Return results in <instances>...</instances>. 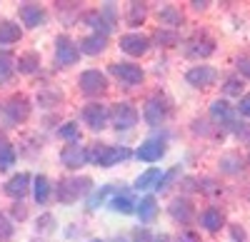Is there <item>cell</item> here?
<instances>
[{
	"label": "cell",
	"instance_id": "6da1fadb",
	"mask_svg": "<svg viewBox=\"0 0 250 242\" xmlns=\"http://www.w3.org/2000/svg\"><path fill=\"white\" fill-rule=\"evenodd\" d=\"M90 180L88 177H68V180H60L58 185V200L62 205H73L80 200V195H85L90 190Z\"/></svg>",
	"mask_w": 250,
	"mask_h": 242
},
{
	"label": "cell",
	"instance_id": "7a4b0ae2",
	"mask_svg": "<svg viewBox=\"0 0 250 242\" xmlns=\"http://www.w3.org/2000/svg\"><path fill=\"white\" fill-rule=\"evenodd\" d=\"M130 157V150L128 148H95L93 152H88V160L95 163L98 168H113L118 165L120 160H128Z\"/></svg>",
	"mask_w": 250,
	"mask_h": 242
},
{
	"label": "cell",
	"instance_id": "3957f363",
	"mask_svg": "<svg viewBox=\"0 0 250 242\" xmlns=\"http://www.w3.org/2000/svg\"><path fill=\"white\" fill-rule=\"evenodd\" d=\"M170 112V105H168V100H165L163 95H153L148 103H145V110H143V117H145V123L158 128L165 123V117H168Z\"/></svg>",
	"mask_w": 250,
	"mask_h": 242
},
{
	"label": "cell",
	"instance_id": "277c9868",
	"mask_svg": "<svg viewBox=\"0 0 250 242\" xmlns=\"http://www.w3.org/2000/svg\"><path fill=\"white\" fill-rule=\"evenodd\" d=\"M55 63L60 68H68V65H75L78 63V57H80V48L73 43L70 37H58V43H55Z\"/></svg>",
	"mask_w": 250,
	"mask_h": 242
},
{
	"label": "cell",
	"instance_id": "5b68a950",
	"mask_svg": "<svg viewBox=\"0 0 250 242\" xmlns=\"http://www.w3.org/2000/svg\"><path fill=\"white\" fill-rule=\"evenodd\" d=\"M115 130H130L133 125H138V110L128 103H118L110 112Z\"/></svg>",
	"mask_w": 250,
	"mask_h": 242
},
{
	"label": "cell",
	"instance_id": "8992f818",
	"mask_svg": "<svg viewBox=\"0 0 250 242\" xmlns=\"http://www.w3.org/2000/svg\"><path fill=\"white\" fill-rule=\"evenodd\" d=\"M60 160H62V165L65 168H70V170H78V168H83L88 163V150L83 148L80 143H70V145H65L62 148V152H60Z\"/></svg>",
	"mask_w": 250,
	"mask_h": 242
},
{
	"label": "cell",
	"instance_id": "52a82bcc",
	"mask_svg": "<svg viewBox=\"0 0 250 242\" xmlns=\"http://www.w3.org/2000/svg\"><path fill=\"white\" fill-rule=\"evenodd\" d=\"M80 90L83 93H88V95H98V93H103L108 88V80H105V75H103L100 70H85L80 75Z\"/></svg>",
	"mask_w": 250,
	"mask_h": 242
},
{
	"label": "cell",
	"instance_id": "ba28073f",
	"mask_svg": "<svg viewBox=\"0 0 250 242\" xmlns=\"http://www.w3.org/2000/svg\"><path fill=\"white\" fill-rule=\"evenodd\" d=\"M83 117H85V123H88V128H90V130H103V128L108 125L110 112H108V108H105V105H100V103H90V105H85V110H83Z\"/></svg>",
	"mask_w": 250,
	"mask_h": 242
},
{
	"label": "cell",
	"instance_id": "9c48e42d",
	"mask_svg": "<svg viewBox=\"0 0 250 242\" xmlns=\"http://www.w3.org/2000/svg\"><path fill=\"white\" fill-rule=\"evenodd\" d=\"M185 80L190 85H195V88H208V85H213L215 80H218V70L210 68V65H198L193 70H188Z\"/></svg>",
	"mask_w": 250,
	"mask_h": 242
},
{
	"label": "cell",
	"instance_id": "30bf717a",
	"mask_svg": "<svg viewBox=\"0 0 250 242\" xmlns=\"http://www.w3.org/2000/svg\"><path fill=\"white\" fill-rule=\"evenodd\" d=\"M120 48H123V53L138 57V55H143L145 50L150 48V40L145 35H140V33H128V35L120 37Z\"/></svg>",
	"mask_w": 250,
	"mask_h": 242
},
{
	"label": "cell",
	"instance_id": "8fae6325",
	"mask_svg": "<svg viewBox=\"0 0 250 242\" xmlns=\"http://www.w3.org/2000/svg\"><path fill=\"white\" fill-rule=\"evenodd\" d=\"M163 155H165V140H160V137H148L138 150V157L143 163H158Z\"/></svg>",
	"mask_w": 250,
	"mask_h": 242
},
{
	"label": "cell",
	"instance_id": "7c38bea8",
	"mask_svg": "<svg viewBox=\"0 0 250 242\" xmlns=\"http://www.w3.org/2000/svg\"><path fill=\"white\" fill-rule=\"evenodd\" d=\"M110 73L118 80H123L125 85H138L140 80H143L140 65H133V63H115V65H110Z\"/></svg>",
	"mask_w": 250,
	"mask_h": 242
},
{
	"label": "cell",
	"instance_id": "4fadbf2b",
	"mask_svg": "<svg viewBox=\"0 0 250 242\" xmlns=\"http://www.w3.org/2000/svg\"><path fill=\"white\" fill-rule=\"evenodd\" d=\"M5 112H8V117L13 120V123H20V120H25L28 117V112H30V103H28V97H23V95H15L10 103L5 105Z\"/></svg>",
	"mask_w": 250,
	"mask_h": 242
},
{
	"label": "cell",
	"instance_id": "5bb4252c",
	"mask_svg": "<svg viewBox=\"0 0 250 242\" xmlns=\"http://www.w3.org/2000/svg\"><path fill=\"white\" fill-rule=\"evenodd\" d=\"M210 117L215 120V123L228 125V128H235L238 125L235 120H233V110H230V105H228L225 100H215V103L210 105Z\"/></svg>",
	"mask_w": 250,
	"mask_h": 242
},
{
	"label": "cell",
	"instance_id": "9a60e30c",
	"mask_svg": "<svg viewBox=\"0 0 250 242\" xmlns=\"http://www.w3.org/2000/svg\"><path fill=\"white\" fill-rule=\"evenodd\" d=\"M20 20H23V23H25L28 28H38V25H43L45 13H43V8H40V5L28 3V5L20 8Z\"/></svg>",
	"mask_w": 250,
	"mask_h": 242
},
{
	"label": "cell",
	"instance_id": "2e32d148",
	"mask_svg": "<svg viewBox=\"0 0 250 242\" xmlns=\"http://www.w3.org/2000/svg\"><path fill=\"white\" fill-rule=\"evenodd\" d=\"M28 187H30V175H28V172H20V175L10 177V183L5 185V192H8L10 197L20 200V197L28 192Z\"/></svg>",
	"mask_w": 250,
	"mask_h": 242
},
{
	"label": "cell",
	"instance_id": "e0dca14e",
	"mask_svg": "<svg viewBox=\"0 0 250 242\" xmlns=\"http://www.w3.org/2000/svg\"><path fill=\"white\" fill-rule=\"evenodd\" d=\"M135 207H138V203L133 200L130 192H120V195H115V197L110 200V210H113V212H120V215H133Z\"/></svg>",
	"mask_w": 250,
	"mask_h": 242
},
{
	"label": "cell",
	"instance_id": "ac0fdd59",
	"mask_svg": "<svg viewBox=\"0 0 250 242\" xmlns=\"http://www.w3.org/2000/svg\"><path fill=\"white\" fill-rule=\"evenodd\" d=\"M105 45H108V37L95 33V35H88V37L80 40V53H85V55H98V53L105 50Z\"/></svg>",
	"mask_w": 250,
	"mask_h": 242
},
{
	"label": "cell",
	"instance_id": "d6986e66",
	"mask_svg": "<svg viewBox=\"0 0 250 242\" xmlns=\"http://www.w3.org/2000/svg\"><path fill=\"white\" fill-rule=\"evenodd\" d=\"M135 212H138V217H140V223H150V220L155 217V212H158V203H155V197H153V195L143 197L140 203H138V207H135Z\"/></svg>",
	"mask_w": 250,
	"mask_h": 242
},
{
	"label": "cell",
	"instance_id": "ffe728a7",
	"mask_svg": "<svg viewBox=\"0 0 250 242\" xmlns=\"http://www.w3.org/2000/svg\"><path fill=\"white\" fill-rule=\"evenodd\" d=\"M160 177H163V172H160L158 168L145 170V172L138 175V180H135V190H150V187H158Z\"/></svg>",
	"mask_w": 250,
	"mask_h": 242
},
{
	"label": "cell",
	"instance_id": "44dd1931",
	"mask_svg": "<svg viewBox=\"0 0 250 242\" xmlns=\"http://www.w3.org/2000/svg\"><path fill=\"white\" fill-rule=\"evenodd\" d=\"M200 225L208 230V232H218L220 227H223V215L218 212V210H205L203 215H200Z\"/></svg>",
	"mask_w": 250,
	"mask_h": 242
},
{
	"label": "cell",
	"instance_id": "7402d4cb",
	"mask_svg": "<svg viewBox=\"0 0 250 242\" xmlns=\"http://www.w3.org/2000/svg\"><path fill=\"white\" fill-rule=\"evenodd\" d=\"M18 40H20V25L10 23V20L0 23V45H10L18 43Z\"/></svg>",
	"mask_w": 250,
	"mask_h": 242
},
{
	"label": "cell",
	"instance_id": "603a6c76",
	"mask_svg": "<svg viewBox=\"0 0 250 242\" xmlns=\"http://www.w3.org/2000/svg\"><path fill=\"white\" fill-rule=\"evenodd\" d=\"M33 195H35V203H40V205L48 200V195H50V180L45 175H38L33 180Z\"/></svg>",
	"mask_w": 250,
	"mask_h": 242
},
{
	"label": "cell",
	"instance_id": "cb8c5ba5",
	"mask_svg": "<svg viewBox=\"0 0 250 242\" xmlns=\"http://www.w3.org/2000/svg\"><path fill=\"white\" fill-rule=\"evenodd\" d=\"M170 215L175 220H180V223H188V220L193 217V207H190L188 200H175V203L170 205Z\"/></svg>",
	"mask_w": 250,
	"mask_h": 242
},
{
	"label": "cell",
	"instance_id": "d4e9b609",
	"mask_svg": "<svg viewBox=\"0 0 250 242\" xmlns=\"http://www.w3.org/2000/svg\"><path fill=\"white\" fill-rule=\"evenodd\" d=\"M88 23L98 30V35H105V37L113 30V23H110V20H105V15H103V13H90L88 15Z\"/></svg>",
	"mask_w": 250,
	"mask_h": 242
},
{
	"label": "cell",
	"instance_id": "484cf974",
	"mask_svg": "<svg viewBox=\"0 0 250 242\" xmlns=\"http://www.w3.org/2000/svg\"><path fill=\"white\" fill-rule=\"evenodd\" d=\"M38 65H40V57H38L35 53H25V55H20V60H18V70L25 73V75L35 73Z\"/></svg>",
	"mask_w": 250,
	"mask_h": 242
},
{
	"label": "cell",
	"instance_id": "4316f807",
	"mask_svg": "<svg viewBox=\"0 0 250 242\" xmlns=\"http://www.w3.org/2000/svg\"><path fill=\"white\" fill-rule=\"evenodd\" d=\"M10 165H15V150L8 143H0V170H8Z\"/></svg>",
	"mask_w": 250,
	"mask_h": 242
},
{
	"label": "cell",
	"instance_id": "83f0119b",
	"mask_svg": "<svg viewBox=\"0 0 250 242\" xmlns=\"http://www.w3.org/2000/svg\"><path fill=\"white\" fill-rule=\"evenodd\" d=\"M60 137L68 140V143H80V132H78V125L75 123H68L60 128Z\"/></svg>",
	"mask_w": 250,
	"mask_h": 242
},
{
	"label": "cell",
	"instance_id": "f1b7e54d",
	"mask_svg": "<svg viewBox=\"0 0 250 242\" xmlns=\"http://www.w3.org/2000/svg\"><path fill=\"white\" fill-rule=\"evenodd\" d=\"M113 190H115L113 185H105V187H100V190H98V192H95V195H93V197L88 200V205H90V207H100L103 203H105V197H108V195H110Z\"/></svg>",
	"mask_w": 250,
	"mask_h": 242
},
{
	"label": "cell",
	"instance_id": "f546056e",
	"mask_svg": "<svg viewBox=\"0 0 250 242\" xmlns=\"http://www.w3.org/2000/svg\"><path fill=\"white\" fill-rule=\"evenodd\" d=\"M160 20H163V23H168V25H180L183 15L175 13L173 8H165V10H160Z\"/></svg>",
	"mask_w": 250,
	"mask_h": 242
},
{
	"label": "cell",
	"instance_id": "4dcf8cb0",
	"mask_svg": "<svg viewBox=\"0 0 250 242\" xmlns=\"http://www.w3.org/2000/svg\"><path fill=\"white\" fill-rule=\"evenodd\" d=\"M13 237V225H10V220L0 212V240H10Z\"/></svg>",
	"mask_w": 250,
	"mask_h": 242
},
{
	"label": "cell",
	"instance_id": "1f68e13d",
	"mask_svg": "<svg viewBox=\"0 0 250 242\" xmlns=\"http://www.w3.org/2000/svg\"><path fill=\"white\" fill-rule=\"evenodd\" d=\"M238 163H240V160L235 157V155H228V157H223L220 160V165H223V170L225 172H238L240 168H238Z\"/></svg>",
	"mask_w": 250,
	"mask_h": 242
},
{
	"label": "cell",
	"instance_id": "d6a6232c",
	"mask_svg": "<svg viewBox=\"0 0 250 242\" xmlns=\"http://www.w3.org/2000/svg\"><path fill=\"white\" fill-rule=\"evenodd\" d=\"M240 90H243V83H240L238 77H230V80L225 83V93H228V95H240Z\"/></svg>",
	"mask_w": 250,
	"mask_h": 242
},
{
	"label": "cell",
	"instance_id": "836d02e7",
	"mask_svg": "<svg viewBox=\"0 0 250 242\" xmlns=\"http://www.w3.org/2000/svg\"><path fill=\"white\" fill-rule=\"evenodd\" d=\"M143 18H145V8H143L140 3H133V5H130V23L135 25L138 20H143Z\"/></svg>",
	"mask_w": 250,
	"mask_h": 242
},
{
	"label": "cell",
	"instance_id": "e575fe53",
	"mask_svg": "<svg viewBox=\"0 0 250 242\" xmlns=\"http://www.w3.org/2000/svg\"><path fill=\"white\" fill-rule=\"evenodd\" d=\"M13 68H10V60L8 57H0V83H5V80L10 77Z\"/></svg>",
	"mask_w": 250,
	"mask_h": 242
},
{
	"label": "cell",
	"instance_id": "d590c367",
	"mask_svg": "<svg viewBox=\"0 0 250 242\" xmlns=\"http://www.w3.org/2000/svg\"><path fill=\"white\" fill-rule=\"evenodd\" d=\"M238 110H240V115L250 117V93L240 97V103H238Z\"/></svg>",
	"mask_w": 250,
	"mask_h": 242
},
{
	"label": "cell",
	"instance_id": "8d00e7d4",
	"mask_svg": "<svg viewBox=\"0 0 250 242\" xmlns=\"http://www.w3.org/2000/svg\"><path fill=\"white\" fill-rule=\"evenodd\" d=\"M238 70H240L245 77H250V57H240V60H238Z\"/></svg>",
	"mask_w": 250,
	"mask_h": 242
},
{
	"label": "cell",
	"instance_id": "74e56055",
	"mask_svg": "<svg viewBox=\"0 0 250 242\" xmlns=\"http://www.w3.org/2000/svg\"><path fill=\"white\" fill-rule=\"evenodd\" d=\"M135 242H155V240H153V235H150L148 230L143 227V230H138V232H135Z\"/></svg>",
	"mask_w": 250,
	"mask_h": 242
},
{
	"label": "cell",
	"instance_id": "f35d334b",
	"mask_svg": "<svg viewBox=\"0 0 250 242\" xmlns=\"http://www.w3.org/2000/svg\"><path fill=\"white\" fill-rule=\"evenodd\" d=\"M230 232H233V240H235V242H245V232H243V230H240L238 225H235V227H233Z\"/></svg>",
	"mask_w": 250,
	"mask_h": 242
},
{
	"label": "cell",
	"instance_id": "ab89813d",
	"mask_svg": "<svg viewBox=\"0 0 250 242\" xmlns=\"http://www.w3.org/2000/svg\"><path fill=\"white\" fill-rule=\"evenodd\" d=\"M178 242H200L198 240V235L195 232H185V235H180V240Z\"/></svg>",
	"mask_w": 250,
	"mask_h": 242
},
{
	"label": "cell",
	"instance_id": "60d3db41",
	"mask_svg": "<svg viewBox=\"0 0 250 242\" xmlns=\"http://www.w3.org/2000/svg\"><path fill=\"white\" fill-rule=\"evenodd\" d=\"M158 40H163V43H175V35H170V33H158Z\"/></svg>",
	"mask_w": 250,
	"mask_h": 242
},
{
	"label": "cell",
	"instance_id": "b9f144b4",
	"mask_svg": "<svg viewBox=\"0 0 250 242\" xmlns=\"http://www.w3.org/2000/svg\"><path fill=\"white\" fill-rule=\"evenodd\" d=\"M193 8H195V10H205V8H208V3H205V0H195Z\"/></svg>",
	"mask_w": 250,
	"mask_h": 242
},
{
	"label": "cell",
	"instance_id": "7bdbcfd3",
	"mask_svg": "<svg viewBox=\"0 0 250 242\" xmlns=\"http://www.w3.org/2000/svg\"><path fill=\"white\" fill-rule=\"evenodd\" d=\"M155 242H168V235H160V237H155Z\"/></svg>",
	"mask_w": 250,
	"mask_h": 242
},
{
	"label": "cell",
	"instance_id": "ee69618b",
	"mask_svg": "<svg viewBox=\"0 0 250 242\" xmlns=\"http://www.w3.org/2000/svg\"><path fill=\"white\" fill-rule=\"evenodd\" d=\"M93 242H100V240H93Z\"/></svg>",
	"mask_w": 250,
	"mask_h": 242
}]
</instances>
